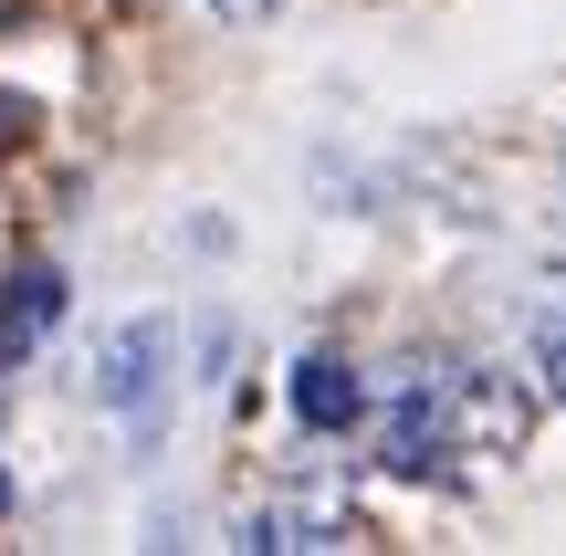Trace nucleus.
Segmentation results:
<instances>
[{
  "instance_id": "f03ea898",
  "label": "nucleus",
  "mask_w": 566,
  "mask_h": 556,
  "mask_svg": "<svg viewBox=\"0 0 566 556\" xmlns=\"http://www.w3.org/2000/svg\"><path fill=\"white\" fill-rule=\"evenodd\" d=\"M441 431L472 462H514L535 441V378L514 368H441Z\"/></svg>"
},
{
  "instance_id": "0eeeda50",
  "label": "nucleus",
  "mask_w": 566,
  "mask_h": 556,
  "mask_svg": "<svg viewBox=\"0 0 566 556\" xmlns=\"http://www.w3.org/2000/svg\"><path fill=\"white\" fill-rule=\"evenodd\" d=\"M221 21H263V11H283V0H210Z\"/></svg>"
},
{
  "instance_id": "6e6552de",
  "label": "nucleus",
  "mask_w": 566,
  "mask_h": 556,
  "mask_svg": "<svg viewBox=\"0 0 566 556\" xmlns=\"http://www.w3.org/2000/svg\"><path fill=\"white\" fill-rule=\"evenodd\" d=\"M0 504H11V483H0Z\"/></svg>"
},
{
  "instance_id": "423d86ee",
  "label": "nucleus",
  "mask_w": 566,
  "mask_h": 556,
  "mask_svg": "<svg viewBox=\"0 0 566 556\" xmlns=\"http://www.w3.org/2000/svg\"><path fill=\"white\" fill-rule=\"evenodd\" d=\"M535 399H556V410H566V315H556V326H535Z\"/></svg>"
},
{
  "instance_id": "7ed1b4c3",
  "label": "nucleus",
  "mask_w": 566,
  "mask_h": 556,
  "mask_svg": "<svg viewBox=\"0 0 566 556\" xmlns=\"http://www.w3.org/2000/svg\"><path fill=\"white\" fill-rule=\"evenodd\" d=\"M378 441H388V462H399V473H441V462H451V431H441V368H409L399 389H388Z\"/></svg>"
},
{
  "instance_id": "f257e3e1",
  "label": "nucleus",
  "mask_w": 566,
  "mask_h": 556,
  "mask_svg": "<svg viewBox=\"0 0 566 556\" xmlns=\"http://www.w3.org/2000/svg\"><path fill=\"white\" fill-rule=\"evenodd\" d=\"M168 368H179V326L168 315H116L84 357V399L116 420H158L168 410Z\"/></svg>"
},
{
  "instance_id": "39448f33",
  "label": "nucleus",
  "mask_w": 566,
  "mask_h": 556,
  "mask_svg": "<svg viewBox=\"0 0 566 556\" xmlns=\"http://www.w3.org/2000/svg\"><path fill=\"white\" fill-rule=\"evenodd\" d=\"M357 410H367V389H357L346 357H294V420L304 431H346Z\"/></svg>"
},
{
  "instance_id": "20e7f679",
  "label": "nucleus",
  "mask_w": 566,
  "mask_h": 556,
  "mask_svg": "<svg viewBox=\"0 0 566 556\" xmlns=\"http://www.w3.org/2000/svg\"><path fill=\"white\" fill-rule=\"evenodd\" d=\"M53 315H63V273L53 263H21L11 284H0V357H32L42 336H53Z\"/></svg>"
}]
</instances>
